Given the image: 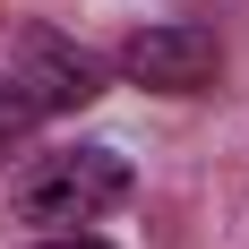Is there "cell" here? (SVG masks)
Returning <instances> with one entry per match:
<instances>
[{
  "instance_id": "1",
  "label": "cell",
  "mask_w": 249,
  "mask_h": 249,
  "mask_svg": "<svg viewBox=\"0 0 249 249\" xmlns=\"http://www.w3.org/2000/svg\"><path fill=\"white\" fill-rule=\"evenodd\" d=\"M129 198V155L121 146H60L35 155L18 180V215L26 224H95Z\"/></svg>"
},
{
  "instance_id": "5",
  "label": "cell",
  "mask_w": 249,
  "mask_h": 249,
  "mask_svg": "<svg viewBox=\"0 0 249 249\" xmlns=\"http://www.w3.org/2000/svg\"><path fill=\"white\" fill-rule=\"evenodd\" d=\"M43 249H103V241H86V232H60V241H43Z\"/></svg>"
},
{
  "instance_id": "2",
  "label": "cell",
  "mask_w": 249,
  "mask_h": 249,
  "mask_svg": "<svg viewBox=\"0 0 249 249\" xmlns=\"http://www.w3.org/2000/svg\"><path fill=\"white\" fill-rule=\"evenodd\" d=\"M0 60H9V86L26 95V112H86V103L103 95V69L60 35V26L18 18L0 35Z\"/></svg>"
},
{
  "instance_id": "4",
  "label": "cell",
  "mask_w": 249,
  "mask_h": 249,
  "mask_svg": "<svg viewBox=\"0 0 249 249\" xmlns=\"http://www.w3.org/2000/svg\"><path fill=\"white\" fill-rule=\"evenodd\" d=\"M26 121H35V112H26V95L9 86V77H0V146H9V138H18Z\"/></svg>"
},
{
  "instance_id": "3",
  "label": "cell",
  "mask_w": 249,
  "mask_h": 249,
  "mask_svg": "<svg viewBox=\"0 0 249 249\" xmlns=\"http://www.w3.org/2000/svg\"><path fill=\"white\" fill-rule=\"evenodd\" d=\"M121 69L138 77V86H155V95H198V86H215V69H224V43H215V26H146V35H129L121 43Z\"/></svg>"
}]
</instances>
